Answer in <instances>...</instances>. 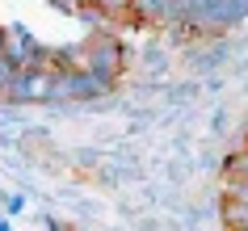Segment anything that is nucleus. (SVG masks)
<instances>
[{
  "label": "nucleus",
  "instance_id": "nucleus-1",
  "mask_svg": "<svg viewBox=\"0 0 248 231\" xmlns=\"http://www.w3.org/2000/svg\"><path fill=\"white\" fill-rule=\"evenodd\" d=\"M97 9H105V13H126L131 0H97Z\"/></svg>",
  "mask_w": 248,
  "mask_h": 231
}]
</instances>
